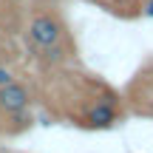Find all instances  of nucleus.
Returning a JSON list of instances; mask_svg holds the SVG:
<instances>
[{
	"label": "nucleus",
	"instance_id": "obj_1",
	"mask_svg": "<svg viewBox=\"0 0 153 153\" xmlns=\"http://www.w3.org/2000/svg\"><path fill=\"white\" fill-rule=\"evenodd\" d=\"M65 40V23L51 11H40L28 23V43L34 48H51Z\"/></svg>",
	"mask_w": 153,
	"mask_h": 153
},
{
	"label": "nucleus",
	"instance_id": "obj_2",
	"mask_svg": "<svg viewBox=\"0 0 153 153\" xmlns=\"http://www.w3.org/2000/svg\"><path fill=\"white\" fill-rule=\"evenodd\" d=\"M28 105H31V94L23 82L9 79L6 85H0V114L3 116L23 114V111H28Z\"/></svg>",
	"mask_w": 153,
	"mask_h": 153
},
{
	"label": "nucleus",
	"instance_id": "obj_3",
	"mask_svg": "<svg viewBox=\"0 0 153 153\" xmlns=\"http://www.w3.org/2000/svg\"><path fill=\"white\" fill-rule=\"evenodd\" d=\"M88 125L91 128H111L116 122V111H114V105L111 102H97L91 111H88Z\"/></svg>",
	"mask_w": 153,
	"mask_h": 153
},
{
	"label": "nucleus",
	"instance_id": "obj_4",
	"mask_svg": "<svg viewBox=\"0 0 153 153\" xmlns=\"http://www.w3.org/2000/svg\"><path fill=\"white\" fill-rule=\"evenodd\" d=\"M9 79H11V74L6 71V68H0V85H6V82H9Z\"/></svg>",
	"mask_w": 153,
	"mask_h": 153
},
{
	"label": "nucleus",
	"instance_id": "obj_5",
	"mask_svg": "<svg viewBox=\"0 0 153 153\" xmlns=\"http://www.w3.org/2000/svg\"><path fill=\"white\" fill-rule=\"evenodd\" d=\"M145 14L153 17V0H148V6H145Z\"/></svg>",
	"mask_w": 153,
	"mask_h": 153
}]
</instances>
